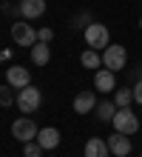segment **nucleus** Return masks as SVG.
<instances>
[{"mask_svg": "<svg viewBox=\"0 0 142 157\" xmlns=\"http://www.w3.org/2000/svg\"><path fill=\"white\" fill-rule=\"evenodd\" d=\"M31 60H34V66H46V63L51 60L49 46H46V43H34L31 46Z\"/></svg>", "mask_w": 142, "mask_h": 157, "instance_id": "obj_14", "label": "nucleus"}, {"mask_svg": "<svg viewBox=\"0 0 142 157\" xmlns=\"http://www.w3.org/2000/svg\"><path fill=\"white\" fill-rule=\"evenodd\" d=\"M6 83L14 86V89H23V86L31 83V75H28V69H23V66H12L6 71Z\"/></svg>", "mask_w": 142, "mask_h": 157, "instance_id": "obj_8", "label": "nucleus"}, {"mask_svg": "<svg viewBox=\"0 0 142 157\" xmlns=\"http://www.w3.org/2000/svg\"><path fill=\"white\" fill-rule=\"evenodd\" d=\"M46 12V0H20V14L26 20H37Z\"/></svg>", "mask_w": 142, "mask_h": 157, "instance_id": "obj_9", "label": "nucleus"}, {"mask_svg": "<svg viewBox=\"0 0 142 157\" xmlns=\"http://www.w3.org/2000/svg\"><path fill=\"white\" fill-rule=\"evenodd\" d=\"M80 63H82V66H88V69H100L102 66V57L97 54V49H85L80 54Z\"/></svg>", "mask_w": 142, "mask_h": 157, "instance_id": "obj_16", "label": "nucleus"}, {"mask_svg": "<svg viewBox=\"0 0 142 157\" xmlns=\"http://www.w3.org/2000/svg\"><path fill=\"white\" fill-rule=\"evenodd\" d=\"M108 154H111L108 140H102V137H91L85 143V157H108Z\"/></svg>", "mask_w": 142, "mask_h": 157, "instance_id": "obj_11", "label": "nucleus"}, {"mask_svg": "<svg viewBox=\"0 0 142 157\" xmlns=\"http://www.w3.org/2000/svg\"><path fill=\"white\" fill-rule=\"evenodd\" d=\"M131 100H134V89H122V91H117L114 103H117V109H128Z\"/></svg>", "mask_w": 142, "mask_h": 157, "instance_id": "obj_17", "label": "nucleus"}, {"mask_svg": "<svg viewBox=\"0 0 142 157\" xmlns=\"http://www.w3.org/2000/svg\"><path fill=\"white\" fill-rule=\"evenodd\" d=\"M54 37V32L51 29H40V32H37V40H40V43H49Z\"/></svg>", "mask_w": 142, "mask_h": 157, "instance_id": "obj_20", "label": "nucleus"}, {"mask_svg": "<svg viewBox=\"0 0 142 157\" xmlns=\"http://www.w3.org/2000/svg\"><path fill=\"white\" fill-rule=\"evenodd\" d=\"M37 143L43 146V149H57L60 146V132L57 128H40V134H37Z\"/></svg>", "mask_w": 142, "mask_h": 157, "instance_id": "obj_13", "label": "nucleus"}, {"mask_svg": "<svg viewBox=\"0 0 142 157\" xmlns=\"http://www.w3.org/2000/svg\"><path fill=\"white\" fill-rule=\"evenodd\" d=\"M108 149L117 154V157H128V154H131V140H128V134L114 132V134L108 137Z\"/></svg>", "mask_w": 142, "mask_h": 157, "instance_id": "obj_7", "label": "nucleus"}, {"mask_svg": "<svg viewBox=\"0 0 142 157\" xmlns=\"http://www.w3.org/2000/svg\"><path fill=\"white\" fill-rule=\"evenodd\" d=\"M114 114H117V103H111V100H102V103H97V117L102 120V123H111Z\"/></svg>", "mask_w": 142, "mask_h": 157, "instance_id": "obj_15", "label": "nucleus"}, {"mask_svg": "<svg viewBox=\"0 0 142 157\" xmlns=\"http://www.w3.org/2000/svg\"><path fill=\"white\" fill-rule=\"evenodd\" d=\"M12 40L17 46H34L37 43V32L31 29V23L17 20V23H12Z\"/></svg>", "mask_w": 142, "mask_h": 157, "instance_id": "obj_6", "label": "nucleus"}, {"mask_svg": "<svg viewBox=\"0 0 142 157\" xmlns=\"http://www.w3.org/2000/svg\"><path fill=\"white\" fill-rule=\"evenodd\" d=\"M139 29H142V17H139Z\"/></svg>", "mask_w": 142, "mask_h": 157, "instance_id": "obj_22", "label": "nucleus"}, {"mask_svg": "<svg viewBox=\"0 0 142 157\" xmlns=\"http://www.w3.org/2000/svg\"><path fill=\"white\" fill-rule=\"evenodd\" d=\"M14 91V86H0V106H12V103H17V94H12Z\"/></svg>", "mask_w": 142, "mask_h": 157, "instance_id": "obj_18", "label": "nucleus"}, {"mask_svg": "<svg viewBox=\"0 0 142 157\" xmlns=\"http://www.w3.org/2000/svg\"><path fill=\"white\" fill-rule=\"evenodd\" d=\"M128 63V52L125 46H105L102 49V66L111 69V71H122Z\"/></svg>", "mask_w": 142, "mask_h": 157, "instance_id": "obj_2", "label": "nucleus"}, {"mask_svg": "<svg viewBox=\"0 0 142 157\" xmlns=\"http://www.w3.org/2000/svg\"><path fill=\"white\" fill-rule=\"evenodd\" d=\"M12 134H14L20 143H31V140H37L40 128L34 126V120H31V117H17L14 123H12Z\"/></svg>", "mask_w": 142, "mask_h": 157, "instance_id": "obj_5", "label": "nucleus"}, {"mask_svg": "<svg viewBox=\"0 0 142 157\" xmlns=\"http://www.w3.org/2000/svg\"><path fill=\"white\" fill-rule=\"evenodd\" d=\"M94 86H97V91H114V86H117V80H114V71L111 69H100L97 75H94Z\"/></svg>", "mask_w": 142, "mask_h": 157, "instance_id": "obj_10", "label": "nucleus"}, {"mask_svg": "<svg viewBox=\"0 0 142 157\" xmlns=\"http://www.w3.org/2000/svg\"><path fill=\"white\" fill-rule=\"evenodd\" d=\"M85 46L88 49H102V46H111V34L102 23H88L85 26Z\"/></svg>", "mask_w": 142, "mask_h": 157, "instance_id": "obj_4", "label": "nucleus"}, {"mask_svg": "<svg viewBox=\"0 0 142 157\" xmlns=\"http://www.w3.org/2000/svg\"><path fill=\"white\" fill-rule=\"evenodd\" d=\"M91 109H97V97H94V91H80V94L74 97V112L85 114V112H91Z\"/></svg>", "mask_w": 142, "mask_h": 157, "instance_id": "obj_12", "label": "nucleus"}, {"mask_svg": "<svg viewBox=\"0 0 142 157\" xmlns=\"http://www.w3.org/2000/svg\"><path fill=\"white\" fill-rule=\"evenodd\" d=\"M40 103H43V94H40V89L31 86V83L17 91V109H20L23 114H34L37 109H40Z\"/></svg>", "mask_w": 142, "mask_h": 157, "instance_id": "obj_1", "label": "nucleus"}, {"mask_svg": "<svg viewBox=\"0 0 142 157\" xmlns=\"http://www.w3.org/2000/svg\"><path fill=\"white\" fill-rule=\"evenodd\" d=\"M114 128L122 134H137L139 132V117L131 112V109H117V114H114Z\"/></svg>", "mask_w": 142, "mask_h": 157, "instance_id": "obj_3", "label": "nucleus"}, {"mask_svg": "<svg viewBox=\"0 0 142 157\" xmlns=\"http://www.w3.org/2000/svg\"><path fill=\"white\" fill-rule=\"evenodd\" d=\"M23 154H26V157H40V154H43V146L37 143V140H31V143H26Z\"/></svg>", "mask_w": 142, "mask_h": 157, "instance_id": "obj_19", "label": "nucleus"}, {"mask_svg": "<svg viewBox=\"0 0 142 157\" xmlns=\"http://www.w3.org/2000/svg\"><path fill=\"white\" fill-rule=\"evenodd\" d=\"M134 100H137V103L142 106V80H139L137 86H134Z\"/></svg>", "mask_w": 142, "mask_h": 157, "instance_id": "obj_21", "label": "nucleus"}]
</instances>
